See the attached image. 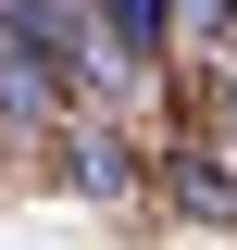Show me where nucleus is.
Here are the masks:
<instances>
[{"label": "nucleus", "mask_w": 237, "mask_h": 250, "mask_svg": "<svg viewBox=\"0 0 237 250\" xmlns=\"http://www.w3.org/2000/svg\"><path fill=\"white\" fill-rule=\"evenodd\" d=\"M75 188H88V200H125V188H138V163H125L113 125H88V138H75Z\"/></svg>", "instance_id": "nucleus-1"}, {"label": "nucleus", "mask_w": 237, "mask_h": 250, "mask_svg": "<svg viewBox=\"0 0 237 250\" xmlns=\"http://www.w3.org/2000/svg\"><path fill=\"white\" fill-rule=\"evenodd\" d=\"M100 25H113V62H150L162 50V0H100Z\"/></svg>", "instance_id": "nucleus-2"}, {"label": "nucleus", "mask_w": 237, "mask_h": 250, "mask_svg": "<svg viewBox=\"0 0 237 250\" xmlns=\"http://www.w3.org/2000/svg\"><path fill=\"white\" fill-rule=\"evenodd\" d=\"M187 213H237V175L225 163H187Z\"/></svg>", "instance_id": "nucleus-3"}, {"label": "nucleus", "mask_w": 237, "mask_h": 250, "mask_svg": "<svg viewBox=\"0 0 237 250\" xmlns=\"http://www.w3.org/2000/svg\"><path fill=\"white\" fill-rule=\"evenodd\" d=\"M162 13H187V25H212V38H237V0H162Z\"/></svg>", "instance_id": "nucleus-4"}]
</instances>
